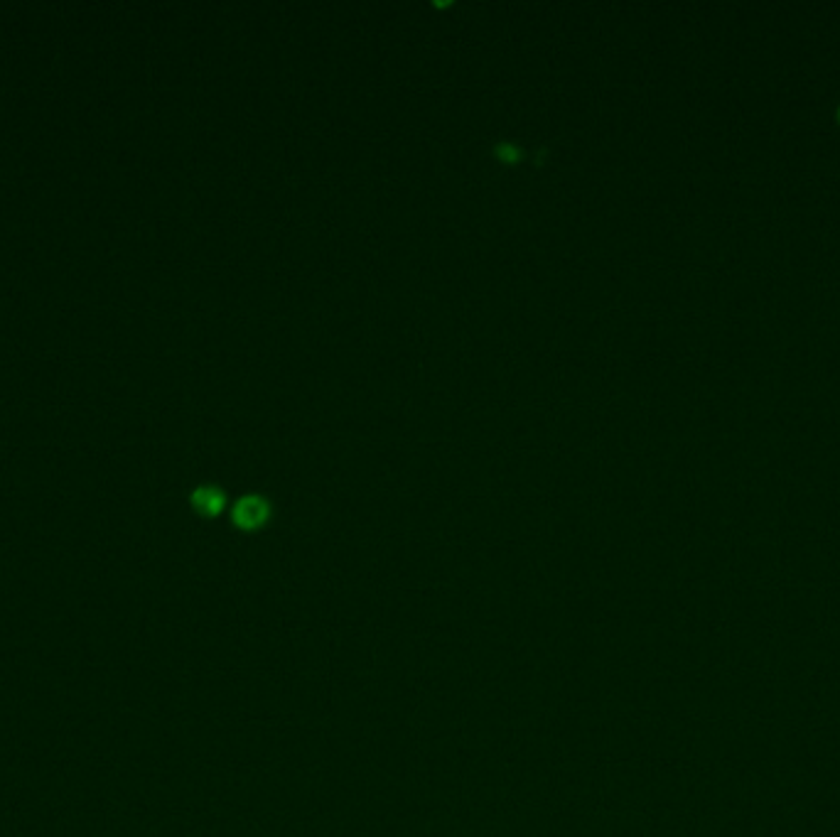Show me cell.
<instances>
[{"instance_id":"3957f363","label":"cell","mask_w":840,"mask_h":837,"mask_svg":"<svg viewBox=\"0 0 840 837\" xmlns=\"http://www.w3.org/2000/svg\"><path fill=\"white\" fill-rule=\"evenodd\" d=\"M838 116H840V106H838Z\"/></svg>"},{"instance_id":"7a4b0ae2","label":"cell","mask_w":840,"mask_h":837,"mask_svg":"<svg viewBox=\"0 0 840 837\" xmlns=\"http://www.w3.org/2000/svg\"><path fill=\"white\" fill-rule=\"evenodd\" d=\"M192 507L201 516H219L227 507V494L214 484H201L192 491Z\"/></svg>"},{"instance_id":"6da1fadb","label":"cell","mask_w":840,"mask_h":837,"mask_svg":"<svg viewBox=\"0 0 840 837\" xmlns=\"http://www.w3.org/2000/svg\"><path fill=\"white\" fill-rule=\"evenodd\" d=\"M231 518H234V524L238 528H244V531H256V528H261V525L268 524V518H271V504H268V498L258 497V494H246L234 504L231 508Z\"/></svg>"}]
</instances>
